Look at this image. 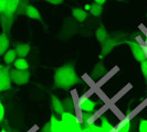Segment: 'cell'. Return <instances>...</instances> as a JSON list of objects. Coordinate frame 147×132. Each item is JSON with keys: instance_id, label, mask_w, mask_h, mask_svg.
<instances>
[{"instance_id": "cell-17", "label": "cell", "mask_w": 147, "mask_h": 132, "mask_svg": "<svg viewBox=\"0 0 147 132\" xmlns=\"http://www.w3.org/2000/svg\"><path fill=\"white\" fill-rule=\"evenodd\" d=\"M26 15L29 17L30 19H34V20H39V21L42 22V18H41V15H40L39 10L34 6H32V5H30L29 7L27 8Z\"/></svg>"}, {"instance_id": "cell-1", "label": "cell", "mask_w": 147, "mask_h": 132, "mask_svg": "<svg viewBox=\"0 0 147 132\" xmlns=\"http://www.w3.org/2000/svg\"><path fill=\"white\" fill-rule=\"evenodd\" d=\"M81 81V78L75 72L73 63H66L55 69L54 73V88L70 89Z\"/></svg>"}, {"instance_id": "cell-26", "label": "cell", "mask_w": 147, "mask_h": 132, "mask_svg": "<svg viewBox=\"0 0 147 132\" xmlns=\"http://www.w3.org/2000/svg\"><path fill=\"white\" fill-rule=\"evenodd\" d=\"M140 71H142V73L144 75L145 81H147V59L143 61V62L140 63Z\"/></svg>"}, {"instance_id": "cell-14", "label": "cell", "mask_w": 147, "mask_h": 132, "mask_svg": "<svg viewBox=\"0 0 147 132\" xmlns=\"http://www.w3.org/2000/svg\"><path fill=\"white\" fill-rule=\"evenodd\" d=\"M19 1L20 0H7V8H6V11L3 15H9V17H15Z\"/></svg>"}, {"instance_id": "cell-6", "label": "cell", "mask_w": 147, "mask_h": 132, "mask_svg": "<svg viewBox=\"0 0 147 132\" xmlns=\"http://www.w3.org/2000/svg\"><path fill=\"white\" fill-rule=\"evenodd\" d=\"M79 107L82 112H93L96 107V103L90 99L86 95H83L79 99Z\"/></svg>"}, {"instance_id": "cell-36", "label": "cell", "mask_w": 147, "mask_h": 132, "mask_svg": "<svg viewBox=\"0 0 147 132\" xmlns=\"http://www.w3.org/2000/svg\"><path fill=\"white\" fill-rule=\"evenodd\" d=\"M0 132H1V127H0Z\"/></svg>"}, {"instance_id": "cell-18", "label": "cell", "mask_w": 147, "mask_h": 132, "mask_svg": "<svg viewBox=\"0 0 147 132\" xmlns=\"http://www.w3.org/2000/svg\"><path fill=\"white\" fill-rule=\"evenodd\" d=\"M95 37H96V40H97L100 43L103 44L104 42L109 39V33H107V31H106V29L104 28L103 25H101L100 28L96 29Z\"/></svg>"}, {"instance_id": "cell-31", "label": "cell", "mask_w": 147, "mask_h": 132, "mask_svg": "<svg viewBox=\"0 0 147 132\" xmlns=\"http://www.w3.org/2000/svg\"><path fill=\"white\" fill-rule=\"evenodd\" d=\"M44 1H47L51 5H61V3H63L64 0H44Z\"/></svg>"}, {"instance_id": "cell-19", "label": "cell", "mask_w": 147, "mask_h": 132, "mask_svg": "<svg viewBox=\"0 0 147 132\" xmlns=\"http://www.w3.org/2000/svg\"><path fill=\"white\" fill-rule=\"evenodd\" d=\"M62 103H63V109H64V112H70V113H73L75 112V105H74V101L72 99V97H66L64 100H62Z\"/></svg>"}, {"instance_id": "cell-15", "label": "cell", "mask_w": 147, "mask_h": 132, "mask_svg": "<svg viewBox=\"0 0 147 132\" xmlns=\"http://www.w3.org/2000/svg\"><path fill=\"white\" fill-rule=\"evenodd\" d=\"M10 46V41L9 37L6 33H1L0 34V56H3V54L9 50Z\"/></svg>"}, {"instance_id": "cell-12", "label": "cell", "mask_w": 147, "mask_h": 132, "mask_svg": "<svg viewBox=\"0 0 147 132\" xmlns=\"http://www.w3.org/2000/svg\"><path fill=\"white\" fill-rule=\"evenodd\" d=\"M50 123H51V130L52 132H66L65 127L62 123V121L59 120L54 115L51 116L50 119Z\"/></svg>"}, {"instance_id": "cell-30", "label": "cell", "mask_w": 147, "mask_h": 132, "mask_svg": "<svg viewBox=\"0 0 147 132\" xmlns=\"http://www.w3.org/2000/svg\"><path fill=\"white\" fill-rule=\"evenodd\" d=\"M3 119H5V106L0 101V122L3 121Z\"/></svg>"}, {"instance_id": "cell-16", "label": "cell", "mask_w": 147, "mask_h": 132, "mask_svg": "<svg viewBox=\"0 0 147 132\" xmlns=\"http://www.w3.org/2000/svg\"><path fill=\"white\" fill-rule=\"evenodd\" d=\"M72 15H73V18L78 22H83L86 19L88 13H86V11H85L84 9H82V8H73V9H72Z\"/></svg>"}, {"instance_id": "cell-20", "label": "cell", "mask_w": 147, "mask_h": 132, "mask_svg": "<svg viewBox=\"0 0 147 132\" xmlns=\"http://www.w3.org/2000/svg\"><path fill=\"white\" fill-rule=\"evenodd\" d=\"M17 59H18V56H17V54H16L15 49H9V50L3 54V61H5V63L8 64V65L15 63V61Z\"/></svg>"}, {"instance_id": "cell-28", "label": "cell", "mask_w": 147, "mask_h": 132, "mask_svg": "<svg viewBox=\"0 0 147 132\" xmlns=\"http://www.w3.org/2000/svg\"><path fill=\"white\" fill-rule=\"evenodd\" d=\"M7 8V0H0V15L5 13Z\"/></svg>"}, {"instance_id": "cell-21", "label": "cell", "mask_w": 147, "mask_h": 132, "mask_svg": "<svg viewBox=\"0 0 147 132\" xmlns=\"http://www.w3.org/2000/svg\"><path fill=\"white\" fill-rule=\"evenodd\" d=\"M101 130L103 132H114V125H112L105 116L101 118Z\"/></svg>"}, {"instance_id": "cell-32", "label": "cell", "mask_w": 147, "mask_h": 132, "mask_svg": "<svg viewBox=\"0 0 147 132\" xmlns=\"http://www.w3.org/2000/svg\"><path fill=\"white\" fill-rule=\"evenodd\" d=\"M106 2V0H94V3H97V5H103V3H105Z\"/></svg>"}, {"instance_id": "cell-3", "label": "cell", "mask_w": 147, "mask_h": 132, "mask_svg": "<svg viewBox=\"0 0 147 132\" xmlns=\"http://www.w3.org/2000/svg\"><path fill=\"white\" fill-rule=\"evenodd\" d=\"M123 43H126L128 46H129L133 56H134V59H136L137 62L142 63L143 61L147 59L146 52H145V50H144V47L140 45V42L131 41V40H125V41H123Z\"/></svg>"}, {"instance_id": "cell-38", "label": "cell", "mask_w": 147, "mask_h": 132, "mask_svg": "<svg viewBox=\"0 0 147 132\" xmlns=\"http://www.w3.org/2000/svg\"><path fill=\"white\" fill-rule=\"evenodd\" d=\"M146 50H147V44H146Z\"/></svg>"}, {"instance_id": "cell-27", "label": "cell", "mask_w": 147, "mask_h": 132, "mask_svg": "<svg viewBox=\"0 0 147 132\" xmlns=\"http://www.w3.org/2000/svg\"><path fill=\"white\" fill-rule=\"evenodd\" d=\"M93 112H82V122H91Z\"/></svg>"}, {"instance_id": "cell-13", "label": "cell", "mask_w": 147, "mask_h": 132, "mask_svg": "<svg viewBox=\"0 0 147 132\" xmlns=\"http://www.w3.org/2000/svg\"><path fill=\"white\" fill-rule=\"evenodd\" d=\"M51 105H52V109L55 113L58 115H62L64 112V109H63V103H62V100H60L57 96L52 95L51 96Z\"/></svg>"}, {"instance_id": "cell-10", "label": "cell", "mask_w": 147, "mask_h": 132, "mask_svg": "<svg viewBox=\"0 0 147 132\" xmlns=\"http://www.w3.org/2000/svg\"><path fill=\"white\" fill-rule=\"evenodd\" d=\"M30 50H31V46H30L29 43L17 44L15 47L16 54H17V56L20 57V59H24V57L29 54Z\"/></svg>"}, {"instance_id": "cell-29", "label": "cell", "mask_w": 147, "mask_h": 132, "mask_svg": "<svg viewBox=\"0 0 147 132\" xmlns=\"http://www.w3.org/2000/svg\"><path fill=\"white\" fill-rule=\"evenodd\" d=\"M41 132H52L51 130V123H50V121H48L45 125L42 127V129H41Z\"/></svg>"}, {"instance_id": "cell-4", "label": "cell", "mask_w": 147, "mask_h": 132, "mask_svg": "<svg viewBox=\"0 0 147 132\" xmlns=\"http://www.w3.org/2000/svg\"><path fill=\"white\" fill-rule=\"evenodd\" d=\"M9 74H10L11 83H13L18 86H22V85L28 84V81L30 79V75H31L29 71H19V69H16V68L10 69Z\"/></svg>"}, {"instance_id": "cell-8", "label": "cell", "mask_w": 147, "mask_h": 132, "mask_svg": "<svg viewBox=\"0 0 147 132\" xmlns=\"http://www.w3.org/2000/svg\"><path fill=\"white\" fill-rule=\"evenodd\" d=\"M107 74V68L105 67L102 62H98L96 63V65L94 66V68L92 69L91 72V77L94 79V81H100L102 79L104 76Z\"/></svg>"}, {"instance_id": "cell-9", "label": "cell", "mask_w": 147, "mask_h": 132, "mask_svg": "<svg viewBox=\"0 0 147 132\" xmlns=\"http://www.w3.org/2000/svg\"><path fill=\"white\" fill-rule=\"evenodd\" d=\"M13 20H15V17H9V15H6L3 13L0 15V24H1L3 33H6L7 35H9L10 32H11Z\"/></svg>"}, {"instance_id": "cell-22", "label": "cell", "mask_w": 147, "mask_h": 132, "mask_svg": "<svg viewBox=\"0 0 147 132\" xmlns=\"http://www.w3.org/2000/svg\"><path fill=\"white\" fill-rule=\"evenodd\" d=\"M13 66H15L16 69H19V71H28V68H29V63L27 62L26 59H20V57H18V59L15 61Z\"/></svg>"}, {"instance_id": "cell-33", "label": "cell", "mask_w": 147, "mask_h": 132, "mask_svg": "<svg viewBox=\"0 0 147 132\" xmlns=\"http://www.w3.org/2000/svg\"><path fill=\"white\" fill-rule=\"evenodd\" d=\"M1 132H8L7 130H5V129H2V130H1Z\"/></svg>"}, {"instance_id": "cell-35", "label": "cell", "mask_w": 147, "mask_h": 132, "mask_svg": "<svg viewBox=\"0 0 147 132\" xmlns=\"http://www.w3.org/2000/svg\"><path fill=\"white\" fill-rule=\"evenodd\" d=\"M1 69H2V66L0 65V73H1Z\"/></svg>"}, {"instance_id": "cell-34", "label": "cell", "mask_w": 147, "mask_h": 132, "mask_svg": "<svg viewBox=\"0 0 147 132\" xmlns=\"http://www.w3.org/2000/svg\"><path fill=\"white\" fill-rule=\"evenodd\" d=\"M145 43L147 44V32H146V40H145Z\"/></svg>"}, {"instance_id": "cell-11", "label": "cell", "mask_w": 147, "mask_h": 132, "mask_svg": "<svg viewBox=\"0 0 147 132\" xmlns=\"http://www.w3.org/2000/svg\"><path fill=\"white\" fill-rule=\"evenodd\" d=\"M131 117H125L116 127H114V132H129L131 131Z\"/></svg>"}, {"instance_id": "cell-7", "label": "cell", "mask_w": 147, "mask_h": 132, "mask_svg": "<svg viewBox=\"0 0 147 132\" xmlns=\"http://www.w3.org/2000/svg\"><path fill=\"white\" fill-rule=\"evenodd\" d=\"M122 42H118L116 39H114V37H110L104 42L103 44H101L102 45V47H101V54H100V57L101 59H103L104 56H106L107 54H110L111 52L114 50V47L118 45V44H121Z\"/></svg>"}, {"instance_id": "cell-2", "label": "cell", "mask_w": 147, "mask_h": 132, "mask_svg": "<svg viewBox=\"0 0 147 132\" xmlns=\"http://www.w3.org/2000/svg\"><path fill=\"white\" fill-rule=\"evenodd\" d=\"M61 121L65 127L66 132H78L81 131V123L78 121L76 117L73 113L63 112L61 115Z\"/></svg>"}, {"instance_id": "cell-5", "label": "cell", "mask_w": 147, "mask_h": 132, "mask_svg": "<svg viewBox=\"0 0 147 132\" xmlns=\"http://www.w3.org/2000/svg\"><path fill=\"white\" fill-rule=\"evenodd\" d=\"M10 67L2 66L1 73H0V93L9 90L11 88V79H10Z\"/></svg>"}, {"instance_id": "cell-24", "label": "cell", "mask_w": 147, "mask_h": 132, "mask_svg": "<svg viewBox=\"0 0 147 132\" xmlns=\"http://www.w3.org/2000/svg\"><path fill=\"white\" fill-rule=\"evenodd\" d=\"M90 12L94 17H100L103 12V6L97 5V3H93L90 6Z\"/></svg>"}, {"instance_id": "cell-37", "label": "cell", "mask_w": 147, "mask_h": 132, "mask_svg": "<svg viewBox=\"0 0 147 132\" xmlns=\"http://www.w3.org/2000/svg\"><path fill=\"white\" fill-rule=\"evenodd\" d=\"M117 1H122V0H117Z\"/></svg>"}, {"instance_id": "cell-25", "label": "cell", "mask_w": 147, "mask_h": 132, "mask_svg": "<svg viewBox=\"0 0 147 132\" xmlns=\"http://www.w3.org/2000/svg\"><path fill=\"white\" fill-rule=\"evenodd\" d=\"M138 132H147V119H140L138 123Z\"/></svg>"}, {"instance_id": "cell-23", "label": "cell", "mask_w": 147, "mask_h": 132, "mask_svg": "<svg viewBox=\"0 0 147 132\" xmlns=\"http://www.w3.org/2000/svg\"><path fill=\"white\" fill-rule=\"evenodd\" d=\"M30 6L29 0H20L19 1V5L17 8V11H16V15H26V11H27V8Z\"/></svg>"}]
</instances>
